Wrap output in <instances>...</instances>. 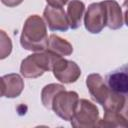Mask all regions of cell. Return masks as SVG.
<instances>
[{
    "instance_id": "obj_19",
    "label": "cell",
    "mask_w": 128,
    "mask_h": 128,
    "mask_svg": "<svg viewBox=\"0 0 128 128\" xmlns=\"http://www.w3.org/2000/svg\"><path fill=\"white\" fill-rule=\"evenodd\" d=\"M123 68H124V69L127 71V73H128V63H127L126 65H124V66H123Z\"/></svg>"
},
{
    "instance_id": "obj_9",
    "label": "cell",
    "mask_w": 128,
    "mask_h": 128,
    "mask_svg": "<svg viewBox=\"0 0 128 128\" xmlns=\"http://www.w3.org/2000/svg\"><path fill=\"white\" fill-rule=\"evenodd\" d=\"M1 96L16 98L20 96L24 89V81L17 73L6 74L1 77Z\"/></svg>"
},
{
    "instance_id": "obj_4",
    "label": "cell",
    "mask_w": 128,
    "mask_h": 128,
    "mask_svg": "<svg viewBox=\"0 0 128 128\" xmlns=\"http://www.w3.org/2000/svg\"><path fill=\"white\" fill-rule=\"evenodd\" d=\"M79 102V96L75 91H60L53 99L52 110L65 121H71Z\"/></svg>"
},
{
    "instance_id": "obj_11",
    "label": "cell",
    "mask_w": 128,
    "mask_h": 128,
    "mask_svg": "<svg viewBox=\"0 0 128 128\" xmlns=\"http://www.w3.org/2000/svg\"><path fill=\"white\" fill-rule=\"evenodd\" d=\"M48 51L52 52L53 54L63 57V56H69L73 52V47L72 45L65 39L55 35L51 34L49 36V41H48Z\"/></svg>"
},
{
    "instance_id": "obj_8",
    "label": "cell",
    "mask_w": 128,
    "mask_h": 128,
    "mask_svg": "<svg viewBox=\"0 0 128 128\" xmlns=\"http://www.w3.org/2000/svg\"><path fill=\"white\" fill-rule=\"evenodd\" d=\"M86 86L94 101L103 105L110 94V89L106 81L98 73H92L86 78Z\"/></svg>"
},
{
    "instance_id": "obj_16",
    "label": "cell",
    "mask_w": 128,
    "mask_h": 128,
    "mask_svg": "<svg viewBox=\"0 0 128 128\" xmlns=\"http://www.w3.org/2000/svg\"><path fill=\"white\" fill-rule=\"evenodd\" d=\"M47 4L53 7H63L68 3V0H46Z\"/></svg>"
},
{
    "instance_id": "obj_10",
    "label": "cell",
    "mask_w": 128,
    "mask_h": 128,
    "mask_svg": "<svg viewBox=\"0 0 128 128\" xmlns=\"http://www.w3.org/2000/svg\"><path fill=\"white\" fill-rule=\"evenodd\" d=\"M102 4L106 11L107 26L112 30L120 29L123 25V15L120 5L115 0H104Z\"/></svg>"
},
{
    "instance_id": "obj_14",
    "label": "cell",
    "mask_w": 128,
    "mask_h": 128,
    "mask_svg": "<svg viewBox=\"0 0 128 128\" xmlns=\"http://www.w3.org/2000/svg\"><path fill=\"white\" fill-rule=\"evenodd\" d=\"M63 90H65V87L61 84L51 83V84L46 85L41 91V101H42L43 106L47 109H51L54 97L60 91H63Z\"/></svg>"
},
{
    "instance_id": "obj_12",
    "label": "cell",
    "mask_w": 128,
    "mask_h": 128,
    "mask_svg": "<svg viewBox=\"0 0 128 128\" xmlns=\"http://www.w3.org/2000/svg\"><path fill=\"white\" fill-rule=\"evenodd\" d=\"M85 11V4L80 0H71L67 7V17L70 28L75 30L79 28L81 19Z\"/></svg>"
},
{
    "instance_id": "obj_13",
    "label": "cell",
    "mask_w": 128,
    "mask_h": 128,
    "mask_svg": "<svg viewBox=\"0 0 128 128\" xmlns=\"http://www.w3.org/2000/svg\"><path fill=\"white\" fill-rule=\"evenodd\" d=\"M97 127H122L128 128V119L119 112L105 111L103 119H100Z\"/></svg>"
},
{
    "instance_id": "obj_18",
    "label": "cell",
    "mask_w": 128,
    "mask_h": 128,
    "mask_svg": "<svg viewBox=\"0 0 128 128\" xmlns=\"http://www.w3.org/2000/svg\"><path fill=\"white\" fill-rule=\"evenodd\" d=\"M122 7L124 8V14H123L124 22H125L126 26H128V0H125V1L123 2Z\"/></svg>"
},
{
    "instance_id": "obj_6",
    "label": "cell",
    "mask_w": 128,
    "mask_h": 128,
    "mask_svg": "<svg viewBox=\"0 0 128 128\" xmlns=\"http://www.w3.org/2000/svg\"><path fill=\"white\" fill-rule=\"evenodd\" d=\"M52 71L54 77L64 84L76 82L81 75V69L77 65V63L71 60L64 59L62 57H59L56 60L53 65Z\"/></svg>"
},
{
    "instance_id": "obj_15",
    "label": "cell",
    "mask_w": 128,
    "mask_h": 128,
    "mask_svg": "<svg viewBox=\"0 0 128 128\" xmlns=\"http://www.w3.org/2000/svg\"><path fill=\"white\" fill-rule=\"evenodd\" d=\"M12 41L5 31H0V59H5L11 54Z\"/></svg>"
},
{
    "instance_id": "obj_1",
    "label": "cell",
    "mask_w": 128,
    "mask_h": 128,
    "mask_svg": "<svg viewBox=\"0 0 128 128\" xmlns=\"http://www.w3.org/2000/svg\"><path fill=\"white\" fill-rule=\"evenodd\" d=\"M48 41L47 26L44 20L36 14L29 16L23 25L20 36L21 46L29 51L41 52L47 49Z\"/></svg>"
},
{
    "instance_id": "obj_7",
    "label": "cell",
    "mask_w": 128,
    "mask_h": 128,
    "mask_svg": "<svg viewBox=\"0 0 128 128\" xmlns=\"http://www.w3.org/2000/svg\"><path fill=\"white\" fill-rule=\"evenodd\" d=\"M43 16L51 31L65 32L70 27L67 14L62 7H53L47 5L43 11Z\"/></svg>"
},
{
    "instance_id": "obj_5",
    "label": "cell",
    "mask_w": 128,
    "mask_h": 128,
    "mask_svg": "<svg viewBox=\"0 0 128 128\" xmlns=\"http://www.w3.org/2000/svg\"><path fill=\"white\" fill-rule=\"evenodd\" d=\"M84 25L86 30L92 34L100 33L107 26L106 11L102 2L92 3L88 6L84 16Z\"/></svg>"
},
{
    "instance_id": "obj_17",
    "label": "cell",
    "mask_w": 128,
    "mask_h": 128,
    "mask_svg": "<svg viewBox=\"0 0 128 128\" xmlns=\"http://www.w3.org/2000/svg\"><path fill=\"white\" fill-rule=\"evenodd\" d=\"M1 2L8 7H16L20 5L23 2V0H1Z\"/></svg>"
},
{
    "instance_id": "obj_3",
    "label": "cell",
    "mask_w": 128,
    "mask_h": 128,
    "mask_svg": "<svg viewBox=\"0 0 128 128\" xmlns=\"http://www.w3.org/2000/svg\"><path fill=\"white\" fill-rule=\"evenodd\" d=\"M99 111L95 104L87 99H80L71 125L74 128H93L99 122Z\"/></svg>"
},
{
    "instance_id": "obj_2",
    "label": "cell",
    "mask_w": 128,
    "mask_h": 128,
    "mask_svg": "<svg viewBox=\"0 0 128 128\" xmlns=\"http://www.w3.org/2000/svg\"><path fill=\"white\" fill-rule=\"evenodd\" d=\"M59 57L60 56H57L48 50L31 54L21 62V75L25 78L40 77L46 71L53 69V65Z\"/></svg>"
}]
</instances>
